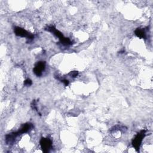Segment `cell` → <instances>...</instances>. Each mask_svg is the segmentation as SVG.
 <instances>
[{
  "label": "cell",
  "mask_w": 153,
  "mask_h": 153,
  "mask_svg": "<svg viewBox=\"0 0 153 153\" xmlns=\"http://www.w3.org/2000/svg\"><path fill=\"white\" fill-rule=\"evenodd\" d=\"M33 127V125L31 123L25 124L20 128L16 132H13L10 134H8L6 136V142L8 143H10L13 141V140L19 135L27 133Z\"/></svg>",
  "instance_id": "cell-1"
},
{
  "label": "cell",
  "mask_w": 153,
  "mask_h": 153,
  "mask_svg": "<svg viewBox=\"0 0 153 153\" xmlns=\"http://www.w3.org/2000/svg\"><path fill=\"white\" fill-rule=\"evenodd\" d=\"M46 30L50 32L51 33H53V34H54L56 36H57L61 43L64 45H69L72 44V42L71 41V40L68 38H66L65 37L63 34L58 30H57L54 26H48L47 27H45V29Z\"/></svg>",
  "instance_id": "cell-2"
},
{
  "label": "cell",
  "mask_w": 153,
  "mask_h": 153,
  "mask_svg": "<svg viewBox=\"0 0 153 153\" xmlns=\"http://www.w3.org/2000/svg\"><path fill=\"white\" fill-rule=\"evenodd\" d=\"M145 133H146L145 130H141L139 133H138L136 135V136L132 140L133 146L134 148V149L137 151H138L140 148L142 141L143 139L144 138V137L145 136Z\"/></svg>",
  "instance_id": "cell-3"
},
{
  "label": "cell",
  "mask_w": 153,
  "mask_h": 153,
  "mask_svg": "<svg viewBox=\"0 0 153 153\" xmlns=\"http://www.w3.org/2000/svg\"><path fill=\"white\" fill-rule=\"evenodd\" d=\"M15 34L20 37H25L28 39H32L34 38V36L32 34H30L25 29L20 27H16L14 29Z\"/></svg>",
  "instance_id": "cell-4"
},
{
  "label": "cell",
  "mask_w": 153,
  "mask_h": 153,
  "mask_svg": "<svg viewBox=\"0 0 153 153\" xmlns=\"http://www.w3.org/2000/svg\"><path fill=\"white\" fill-rule=\"evenodd\" d=\"M41 148L44 152H48L52 146V142L48 138L42 137L40 140Z\"/></svg>",
  "instance_id": "cell-5"
},
{
  "label": "cell",
  "mask_w": 153,
  "mask_h": 153,
  "mask_svg": "<svg viewBox=\"0 0 153 153\" xmlns=\"http://www.w3.org/2000/svg\"><path fill=\"white\" fill-rule=\"evenodd\" d=\"M45 62H43V61L38 62L35 65L33 71L36 76H39L42 75V71L45 69Z\"/></svg>",
  "instance_id": "cell-6"
},
{
  "label": "cell",
  "mask_w": 153,
  "mask_h": 153,
  "mask_svg": "<svg viewBox=\"0 0 153 153\" xmlns=\"http://www.w3.org/2000/svg\"><path fill=\"white\" fill-rule=\"evenodd\" d=\"M135 35L140 38H146V33L143 29L140 28H137L134 31Z\"/></svg>",
  "instance_id": "cell-7"
},
{
  "label": "cell",
  "mask_w": 153,
  "mask_h": 153,
  "mask_svg": "<svg viewBox=\"0 0 153 153\" xmlns=\"http://www.w3.org/2000/svg\"><path fill=\"white\" fill-rule=\"evenodd\" d=\"M32 81L30 79H27L24 82V84L25 85H27V86H29L30 85H32Z\"/></svg>",
  "instance_id": "cell-8"
},
{
  "label": "cell",
  "mask_w": 153,
  "mask_h": 153,
  "mask_svg": "<svg viewBox=\"0 0 153 153\" xmlns=\"http://www.w3.org/2000/svg\"><path fill=\"white\" fill-rule=\"evenodd\" d=\"M78 72L77 71H72V72H71L69 73V75H70L72 77H73V78L76 77V76L78 75Z\"/></svg>",
  "instance_id": "cell-9"
},
{
  "label": "cell",
  "mask_w": 153,
  "mask_h": 153,
  "mask_svg": "<svg viewBox=\"0 0 153 153\" xmlns=\"http://www.w3.org/2000/svg\"><path fill=\"white\" fill-rule=\"evenodd\" d=\"M62 82L63 83H64L65 86H67L69 84V81L67 79H63V80H62Z\"/></svg>",
  "instance_id": "cell-10"
}]
</instances>
